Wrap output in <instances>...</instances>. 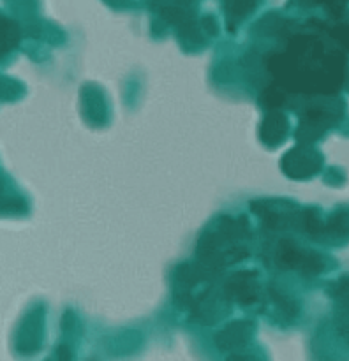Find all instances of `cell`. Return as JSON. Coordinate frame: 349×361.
Wrapping results in <instances>:
<instances>
[{
	"instance_id": "6da1fadb",
	"label": "cell",
	"mask_w": 349,
	"mask_h": 361,
	"mask_svg": "<svg viewBox=\"0 0 349 361\" xmlns=\"http://www.w3.org/2000/svg\"><path fill=\"white\" fill-rule=\"evenodd\" d=\"M245 221L226 219L212 235H203L197 245V256L207 267H224L243 259L249 250L242 245L247 238Z\"/></svg>"
},
{
	"instance_id": "277c9868",
	"label": "cell",
	"mask_w": 349,
	"mask_h": 361,
	"mask_svg": "<svg viewBox=\"0 0 349 361\" xmlns=\"http://www.w3.org/2000/svg\"><path fill=\"white\" fill-rule=\"evenodd\" d=\"M224 295L242 305H252L259 298V284H257L256 274L252 271H242L236 274L226 282Z\"/></svg>"
},
{
	"instance_id": "9c48e42d",
	"label": "cell",
	"mask_w": 349,
	"mask_h": 361,
	"mask_svg": "<svg viewBox=\"0 0 349 361\" xmlns=\"http://www.w3.org/2000/svg\"><path fill=\"white\" fill-rule=\"evenodd\" d=\"M229 361H254V358H250V356H240V355H235Z\"/></svg>"
},
{
	"instance_id": "8992f818",
	"label": "cell",
	"mask_w": 349,
	"mask_h": 361,
	"mask_svg": "<svg viewBox=\"0 0 349 361\" xmlns=\"http://www.w3.org/2000/svg\"><path fill=\"white\" fill-rule=\"evenodd\" d=\"M331 295L337 302V328L345 338H349V277H342L333 284Z\"/></svg>"
},
{
	"instance_id": "ba28073f",
	"label": "cell",
	"mask_w": 349,
	"mask_h": 361,
	"mask_svg": "<svg viewBox=\"0 0 349 361\" xmlns=\"http://www.w3.org/2000/svg\"><path fill=\"white\" fill-rule=\"evenodd\" d=\"M252 6H256V0H226L224 7L228 11L229 25H235L243 16L250 13Z\"/></svg>"
},
{
	"instance_id": "52a82bcc",
	"label": "cell",
	"mask_w": 349,
	"mask_h": 361,
	"mask_svg": "<svg viewBox=\"0 0 349 361\" xmlns=\"http://www.w3.org/2000/svg\"><path fill=\"white\" fill-rule=\"evenodd\" d=\"M286 133H288V120H286V116L277 111L268 113L267 120L263 123V130H261V136H263L264 143H268L270 147H275L281 141H284Z\"/></svg>"
},
{
	"instance_id": "5b68a950",
	"label": "cell",
	"mask_w": 349,
	"mask_h": 361,
	"mask_svg": "<svg viewBox=\"0 0 349 361\" xmlns=\"http://www.w3.org/2000/svg\"><path fill=\"white\" fill-rule=\"evenodd\" d=\"M250 334H252V323H245V321L240 323V321H236V323L224 328L215 337V342H217L219 349H222V351H236V349L243 348L247 344Z\"/></svg>"
},
{
	"instance_id": "3957f363",
	"label": "cell",
	"mask_w": 349,
	"mask_h": 361,
	"mask_svg": "<svg viewBox=\"0 0 349 361\" xmlns=\"http://www.w3.org/2000/svg\"><path fill=\"white\" fill-rule=\"evenodd\" d=\"M321 161L323 159L316 150L295 148L286 155L282 166H284V171L293 178H305V176H312L314 173L319 171Z\"/></svg>"
},
{
	"instance_id": "7a4b0ae2",
	"label": "cell",
	"mask_w": 349,
	"mask_h": 361,
	"mask_svg": "<svg viewBox=\"0 0 349 361\" xmlns=\"http://www.w3.org/2000/svg\"><path fill=\"white\" fill-rule=\"evenodd\" d=\"M277 263L281 267L293 268V270H298L305 275H316L324 268L323 257L305 249H300L291 240H284L278 245Z\"/></svg>"
}]
</instances>
